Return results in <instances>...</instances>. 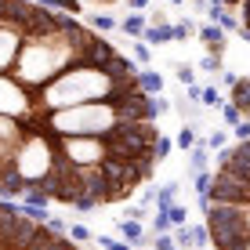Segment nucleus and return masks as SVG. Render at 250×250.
I'll use <instances>...</instances> for the list:
<instances>
[{
	"instance_id": "nucleus-16",
	"label": "nucleus",
	"mask_w": 250,
	"mask_h": 250,
	"mask_svg": "<svg viewBox=\"0 0 250 250\" xmlns=\"http://www.w3.org/2000/svg\"><path fill=\"white\" fill-rule=\"evenodd\" d=\"M174 145L188 152V149L196 145V131H192V127H182V131H178V138H174Z\"/></svg>"
},
{
	"instance_id": "nucleus-13",
	"label": "nucleus",
	"mask_w": 250,
	"mask_h": 250,
	"mask_svg": "<svg viewBox=\"0 0 250 250\" xmlns=\"http://www.w3.org/2000/svg\"><path fill=\"white\" fill-rule=\"evenodd\" d=\"M200 105H225V98H221L218 94V87H214V83H207V87H200Z\"/></svg>"
},
{
	"instance_id": "nucleus-10",
	"label": "nucleus",
	"mask_w": 250,
	"mask_h": 250,
	"mask_svg": "<svg viewBox=\"0 0 250 250\" xmlns=\"http://www.w3.org/2000/svg\"><path fill=\"white\" fill-rule=\"evenodd\" d=\"M174 196H178V185H160V188H152V203H156V210H163V214H167L170 207L178 203Z\"/></svg>"
},
{
	"instance_id": "nucleus-28",
	"label": "nucleus",
	"mask_w": 250,
	"mask_h": 250,
	"mask_svg": "<svg viewBox=\"0 0 250 250\" xmlns=\"http://www.w3.org/2000/svg\"><path fill=\"white\" fill-rule=\"evenodd\" d=\"M152 250H178V247H174L170 236H156V239H152Z\"/></svg>"
},
{
	"instance_id": "nucleus-27",
	"label": "nucleus",
	"mask_w": 250,
	"mask_h": 250,
	"mask_svg": "<svg viewBox=\"0 0 250 250\" xmlns=\"http://www.w3.org/2000/svg\"><path fill=\"white\" fill-rule=\"evenodd\" d=\"M232 134H236V142H250V120L236 124V127H232Z\"/></svg>"
},
{
	"instance_id": "nucleus-25",
	"label": "nucleus",
	"mask_w": 250,
	"mask_h": 250,
	"mask_svg": "<svg viewBox=\"0 0 250 250\" xmlns=\"http://www.w3.org/2000/svg\"><path fill=\"white\" fill-rule=\"evenodd\" d=\"M145 218H149V207H145V203L142 207H127V221H138V225H142Z\"/></svg>"
},
{
	"instance_id": "nucleus-19",
	"label": "nucleus",
	"mask_w": 250,
	"mask_h": 250,
	"mask_svg": "<svg viewBox=\"0 0 250 250\" xmlns=\"http://www.w3.org/2000/svg\"><path fill=\"white\" fill-rule=\"evenodd\" d=\"M170 33H174V44H185V40L192 37V22H174Z\"/></svg>"
},
{
	"instance_id": "nucleus-6",
	"label": "nucleus",
	"mask_w": 250,
	"mask_h": 250,
	"mask_svg": "<svg viewBox=\"0 0 250 250\" xmlns=\"http://www.w3.org/2000/svg\"><path fill=\"white\" fill-rule=\"evenodd\" d=\"M116 229H120V236H124L127 247H145V243H149V236H145V229L138 225V221H127V218H124Z\"/></svg>"
},
{
	"instance_id": "nucleus-4",
	"label": "nucleus",
	"mask_w": 250,
	"mask_h": 250,
	"mask_svg": "<svg viewBox=\"0 0 250 250\" xmlns=\"http://www.w3.org/2000/svg\"><path fill=\"white\" fill-rule=\"evenodd\" d=\"M138 87L149 94V98H163V76L156 69H138Z\"/></svg>"
},
{
	"instance_id": "nucleus-15",
	"label": "nucleus",
	"mask_w": 250,
	"mask_h": 250,
	"mask_svg": "<svg viewBox=\"0 0 250 250\" xmlns=\"http://www.w3.org/2000/svg\"><path fill=\"white\" fill-rule=\"evenodd\" d=\"M65 236L73 239L76 247H80V243H87V239H91V229H87V225H80V221H76V225H69V229H65Z\"/></svg>"
},
{
	"instance_id": "nucleus-18",
	"label": "nucleus",
	"mask_w": 250,
	"mask_h": 250,
	"mask_svg": "<svg viewBox=\"0 0 250 250\" xmlns=\"http://www.w3.org/2000/svg\"><path fill=\"white\" fill-rule=\"evenodd\" d=\"M167 218H170V225H174V229L188 225V214H185V207H182V203H174V207H170V210H167Z\"/></svg>"
},
{
	"instance_id": "nucleus-30",
	"label": "nucleus",
	"mask_w": 250,
	"mask_h": 250,
	"mask_svg": "<svg viewBox=\"0 0 250 250\" xmlns=\"http://www.w3.org/2000/svg\"><path fill=\"white\" fill-rule=\"evenodd\" d=\"M124 7H131L134 15H142L145 7H149V0H124Z\"/></svg>"
},
{
	"instance_id": "nucleus-9",
	"label": "nucleus",
	"mask_w": 250,
	"mask_h": 250,
	"mask_svg": "<svg viewBox=\"0 0 250 250\" xmlns=\"http://www.w3.org/2000/svg\"><path fill=\"white\" fill-rule=\"evenodd\" d=\"M207 160H210V149H207V142H200V138H196V145L188 149V167H192V174L207 170Z\"/></svg>"
},
{
	"instance_id": "nucleus-26",
	"label": "nucleus",
	"mask_w": 250,
	"mask_h": 250,
	"mask_svg": "<svg viewBox=\"0 0 250 250\" xmlns=\"http://www.w3.org/2000/svg\"><path fill=\"white\" fill-rule=\"evenodd\" d=\"M98 239H102V250H131L124 239H113V236H98Z\"/></svg>"
},
{
	"instance_id": "nucleus-31",
	"label": "nucleus",
	"mask_w": 250,
	"mask_h": 250,
	"mask_svg": "<svg viewBox=\"0 0 250 250\" xmlns=\"http://www.w3.org/2000/svg\"><path fill=\"white\" fill-rule=\"evenodd\" d=\"M239 210H243V225H247V232H250V203H247V207H239Z\"/></svg>"
},
{
	"instance_id": "nucleus-11",
	"label": "nucleus",
	"mask_w": 250,
	"mask_h": 250,
	"mask_svg": "<svg viewBox=\"0 0 250 250\" xmlns=\"http://www.w3.org/2000/svg\"><path fill=\"white\" fill-rule=\"evenodd\" d=\"M87 25H91L94 33H113L120 22L113 19V15H105V11H94V15H87Z\"/></svg>"
},
{
	"instance_id": "nucleus-2",
	"label": "nucleus",
	"mask_w": 250,
	"mask_h": 250,
	"mask_svg": "<svg viewBox=\"0 0 250 250\" xmlns=\"http://www.w3.org/2000/svg\"><path fill=\"white\" fill-rule=\"evenodd\" d=\"M33 4L47 7V11H58V15H83L91 4H124V0H33Z\"/></svg>"
},
{
	"instance_id": "nucleus-29",
	"label": "nucleus",
	"mask_w": 250,
	"mask_h": 250,
	"mask_svg": "<svg viewBox=\"0 0 250 250\" xmlns=\"http://www.w3.org/2000/svg\"><path fill=\"white\" fill-rule=\"evenodd\" d=\"M200 69H203V73H218V69H221V62H218L214 55H207L203 62H200Z\"/></svg>"
},
{
	"instance_id": "nucleus-32",
	"label": "nucleus",
	"mask_w": 250,
	"mask_h": 250,
	"mask_svg": "<svg viewBox=\"0 0 250 250\" xmlns=\"http://www.w3.org/2000/svg\"><path fill=\"white\" fill-rule=\"evenodd\" d=\"M170 4H185V0H170Z\"/></svg>"
},
{
	"instance_id": "nucleus-22",
	"label": "nucleus",
	"mask_w": 250,
	"mask_h": 250,
	"mask_svg": "<svg viewBox=\"0 0 250 250\" xmlns=\"http://www.w3.org/2000/svg\"><path fill=\"white\" fill-rule=\"evenodd\" d=\"M221 116H225V127H236V124H243V113H239L236 105H229V102L221 105Z\"/></svg>"
},
{
	"instance_id": "nucleus-7",
	"label": "nucleus",
	"mask_w": 250,
	"mask_h": 250,
	"mask_svg": "<svg viewBox=\"0 0 250 250\" xmlns=\"http://www.w3.org/2000/svg\"><path fill=\"white\" fill-rule=\"evenodd\" d=\"M229 105H236L243 116H250V80H243V76L236 80V87H232V98H229Z\"/></svg>"
},
{
	"instance_id": "nucleus-21",
	"label": "nucleus",
	"mask_w": 250,
	"mask_h": 250,
	"mask_svg": "<svg viewBox=\"0 0 250 250\" xmlns=\"http://www.w3.org/2000/svg\"><path fill=\"white\" fill-rule=\"evenodd\" d=\"M152 229H156V236H167L174 225H170V218H167L163 210H156V214H152Z\"/></svg>"
},
{
	"instance_id": "nucleus-12",
	"label": "nucleus",
	"mask_w": 250,
	"mask_h": 250,
	"mask_svg": "<svg viewBox=\"0 0 250 250\" xmlns=\"http://www.w3.org/2000/svg\"><path fill=\"white\" fill-rule=\"evenodd\" d=\"M188 239H192V250L210 247V232H207V225H188Z\"/></svg>"
},
{
	"instance_id": "nucleus-3",
	"label": "nucleus",
	"mask_w": 250,
	"mask_h": 250,
	"mask_svg": "<svg viewBox=\"0 0 250 250\" xmlns=\"http://www.w3.org/2000/svg\"><path fill=\"white\" fill-rule=\"evenodd\" d=\"M200 40L207 44V55L221 58V51H225V33H221L218 25H210V22H207L203 29H200Z\"/></svg>"
},
{
	"instance_id": "nucleus-5",
	"label": "nucleus",
	"mask_w": 250,
	"mask_h": 250,
	"mask_svg": "<svg viewBox=\"0 0 250 250\" xmlns=\"http://www.w3.org/2000/svg\"><path fill=\"white\" fill-rule=\"evenodd\" d=\"M142 44L152 47V44H174V33H170V22H160V25H145L142 33Z\"/></svg>"
},
{
	"instance_id": "nucleus-20",
	"label": "nucleus",
	"mask_w": 250,
	"mask_h": 250,
	"mask_svg": "<svg viewBox=\"0 0 250 250\" xmlns=\"http://www.w3.org/2000/svg\"><path fill=\"white\" fill-rule=\"evenodd\" d=\"M174 73H178V83H182V87H196V69L192 65H178Z\"/></svg>"
},
{
	"instance_id": "nucleus-14",
	"label": "nucleus",
	"mask_w": 250,
	"mask_h": 250,
	"mask_svg": "<svg viewBox=\"0 0 250 250\" xmlns=\"http://www.w3.org/2000/svg\"><path fill=\"white\" fill-rule=\"evenodd\" d=\"M131 55H134V62H142V69H149V62H152V47H145L142 40H131Z\"/></svg>"
},
{
	"instance_id": "nucleus-23",
	"label": "nucleus",
	"mask_w": 250,
	"mask_h": 250,
	"mask_svg": "<svg viewBox=\"0 0 250 250\" xmlns=\"http://www.w3.org/2000/svg\"><path fill=\"white\" fill-rule=\"evenodd\" d=\"M210 170H200V174H192V185H196V192H200V200L207 196V188H210Z\"/></svg>"
},
{
	"instance_id": "nucleus-1",
	"label": "nucleus",
	"mask_w": 250,
	"mask_h": 250,
	"mask_svg": "<svg viewBox=\"0 0 250 250\" xmlns=\"http://www.w3.org/2000/svg\"><path fill=\"white\" fill-rule=\"evenodd\" d=\"M0 250H80L69 236L22 218L15 200H0Z\"/></svg>"
},
{
	"instance_id": "nucleus-8",
	"label": "nucleus",
	"mask_w": 250,
	"mask_h": 250,
	"mask_svg": "<svg viewBox=\"0 0 250 250\" xmlns=\"http://www.w3.org/2000/svg\"><path fill=\"white\" fill-rule=\"evenodd\" d=\"M145 25H149V15H127V19L124 22H120L116 25V29H124L127 33V37H131V40H142V33H145Z\"/></svg>"
},
{
	"instance_id": "nucleus-17",
	"label": "nucleus",
	"mask_w": 250,
	"mask_h": 250,
	"mask_svg": "<svg viewBox=\"0 0 250 250\" xmlns=\"http://www.w3.org/2000/svg\"><path fill=\"white\" fill-rule=\"evenodd\" d=\"M152 152H156V163H163V160H167L170 156V152H174V142H170V138H156V149H152Z\"/></svg>"
},
{
	"instance_id": "nucleus-24",
	"label": "nucleus",
	"mask_w": 250,
	"mask_h": 250,
	"mask_svg": "<svg viewBox=\"0 0 250 250\" xmlns=\"http://www.w3.org/2000/svg\"><path fill=\"white\" fill-rule=\"evenodd\" d=\"M225 142H229V134H225V131H214L210 138H207V149H214V152H221V149H225Z\"/></svg>"
}]
</instances>
